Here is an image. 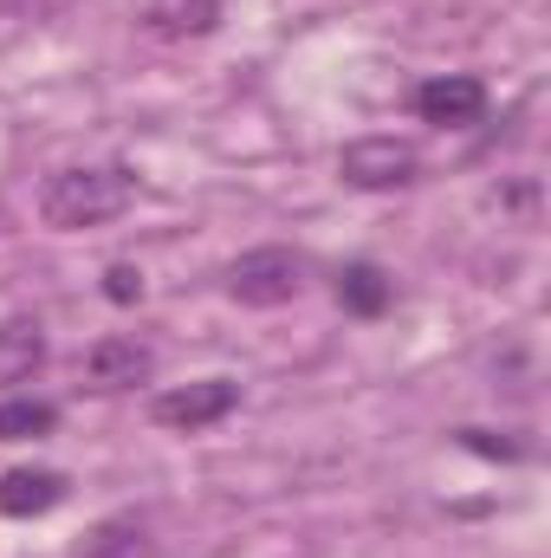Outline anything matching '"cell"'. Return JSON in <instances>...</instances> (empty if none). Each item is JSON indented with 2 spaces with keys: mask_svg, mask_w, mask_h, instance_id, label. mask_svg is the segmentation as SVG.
Instances as JSON below:
<instances>
[{
  "mask_svg": "<svg viewBox=\"0 0 551 558\" xmlns=\"http://www.w3.org/2000/svg\"><path fill=\"white\" fill-rule=\"evenodd\" d=\"M137 202V175L124 162H78V169H52L39 189V221L59 234L78 228H105Z\"/></svg>",
  "mask_w": 551,
  "mask_h": 558,
  "instance_id": "6da1fadb",
  "label": "cell"
},
{
  "mask_svg": "<svg viewBox=\"0 0 551 558\" xmlns=\"http://www.w3.org/2000/svg\"><path fill=\"white\" fill-rule=\"evenodd\" d=\"M305 286V254L298 247H254L241 254L228 274H221V292L234 305H254V312H273V305H292Z\"/></svg>",
  "mask_w": 551,
  "mask_h": 558,
  "instance_id": "7a4b0ae2",
  "label": "cell"
},
{
  "mask_svg": "<svg viewBox=\"0 0 551 558\" xmlns=\"http://www.w3.org/2000/svg\"><path fill=\"white\" fill-rule=\"evenodd\" d=\"M338 175H344L351 189L383 195V189H409L415 175H421V156H415L403 137H357V143L338 149Z\"/></svg>",
  "mask_w": 551,
  "mask_h": 558,
  "instance_id": "3957f363",
  "label": "cell"
},
{
  "mask_svg": "<svg viewBox=\"0 0 551 558\" xmlns=\"http://www.w3.org/2000/svg\"><path fill=\"white\" fill-rule=\"evenodd\" d=\"M234 410H241V384H234V377H201V384L162 390V397L149 403V416L162 422V428H182V435L215 428V422H228Z\"/></svg>",
  "mask_w": 551,
  "mask_h": 558,
  "instance_id": "277c9868",
  "label": "cell"
},
{
  "mask_svg": "<svg viewBox=\"0 0 551 558\" xmlns=\"http://www.w3.org/2000/svg\"><path fill=\"white\" fill-rule=\"evenodd\" d=\"M415 118L421 124H441V131H467V124L487 118V85L474 72L428 78V85H415Z\"/></svg>",
  "mask_w": 551,
  "mask_h": 558,
  "instance_id": "5b68a950",
  "label": "cell"
},
{
  "mask_svg": "<svg viewBox=\"0 0 551 558\" xmlns=\"http://www.w3.org/2000/svg\"><path fill=\"white\" fill-rule=\"evenodd\" d=\"M156 377V351L143 344V338H98L91 351H85V384L91 390H137Z\"/></svg>",
  "mask_w": 551,
  "mask_h": 558,
  "instance_id": "8992f818",
  "label": "cell"
},
{
  "mask_svg": "<svg viewBox=\"0 0 551 558\" xmlns=\"http://www.w3.org/2000/svg\"><path fill=\"white\" fill-rule=\"evenodd\" d=\"M65 494H72V481H65L59 468H7V474H0V513H7V520H39V513H52Z\"/></svg>",
  "mask_w": 551,
  "mask_h": 558,
  "instance_id": "52a82bcc",
  "label": "cell"
},
{
  "mask_svg": "<svg viewBox=\"0 0 551 558\" xmlns=\"http://www.w3.org/2000/svg\"><path fill=\"white\" fill-rule=\"evenodd\" d=\"M221 26V0H143V33L182 46V39H208Z\"/></svg>",
  "mask_w": 551,
  "mask_h": 558,
  "instance_id": "ba28073f",
  "label": "cell"
},
{
  "mask_svg": "<svg viewBox=\"0 0 551 558\" xmlns=\"http://www.w3.org/2000/svg\"><path fill=\"white\" fill-rule=\"evenodd\" d=\"M331 292H338V305H344L351 318H383V312L396 305V279L383 274L377 260H344L338 279H331Z\"/></svg>",
  "mask_w": 551,
  "mask_h": 558,
  "instance_id": "9c48e42d",
  "label": "cell"
},
{
  "mask_svg": "<svg viewBox=\"0 0 551 558\" xmlns=\"http://www.w3.org/2000/svg\"><path fill=\"white\" fill-rule=\"evenodd\" d=\"M39 371H46V331H39V318H7L0 325V390L33 384Z\"/></svg>",
  "mask_w": 551,
  "mask_h": 558,
  "instance_id": "30bf717a",
  "label": "cell"
},
{
  "mask_svg": "<svg viewBox=\"0 0 551 558\" xmlns=\"http://www.w3.org/2000/svg\"><path fill=\"white\" fill-rule=\"evenodd\" d=\"M78 558H156V539L137 513H111L78 539Z\"/></svg>",
  "mask_w": 551,
  "mask_h": 558,
  "instance_id": "8fae6325",
  "label": "cell"
},
{
  "mask_svg": "<svg viewBox=\"0 0 551 558\" xmlns=\"http://www.w3.org/2000/svg\"><path fill=\"white\" fill-rule=\"evenodd\" d=\"M59 428V410L46 397H7L0 403V441H39Z\"/></svg>",
  "mask_w": 551,
  "mask_h": 558,
  "instance_id": "7c38bea8",
  "label": "cell"
},
{
  "mask_svg": "<svg viewBox=\"0 0 551 558\" xmlns=\"http://www.w3.org/2000/svg\"><path fill=\"white\" fill-rule=\"evenodd\" d=\"M454 441H461L467 454H487V461H526V441H506V435H493V428H454Z\"/></svg>",
  "mask_w": 551,
  "mask_h": 558,
  "instance_id": "4fadbf2b",
  "label": "cell"
},
{
  "mask_svg": "<svg viewBox=\"0 0 551 558\" xmlns=\"http://www.w3.org/2000/svg\"><path fill=\"white\" fill-rule=\"evenodd\" d=\"M105 299H111V305H137L143 299V274L131 267V260H118V267L105 274Z\"/></svg>",
  "mask_w": 551,
  "mask_h": 558,
  "instance_id": "5bb4252c",
  "label": "cell"
},
{
  "mask_svg": "<svg viewBox=\"0 0 551 558\" xmlns=\"http://www.w3.org/2000/svg\"><path fill=\"white\" fill-rule=\"evenodd\" d=\"M39 0H0V13H33Z\"/></svg>",
  "mask_w": 551,
  "mask_h": 558,
  "instance_id": "9a60e30c",
  "label": "cell"
}]
</instances>
